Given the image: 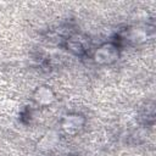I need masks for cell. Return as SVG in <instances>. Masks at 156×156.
Instances as JSON below:
<instances>
[{
  "label": "cell",
  "instance_id": "6da1fadb",
  "mask_svg": "<svg viewBox=\"0 0 156 156\" xmlns=\"http://www.w3.org/2000/svg\"><path fill=\"white\" fill-rule=\"evenodd\" d=\"M119 52L117 45L113 43H105L100 45L94 52V61L99 65H111L118 60Z\"/></svg>",
  "mask_w": 156,
  "mask_h": 156
},
{
  "label": "cell",
  "instance_id": "7a4b0ae2",
  "mask_svg": "<svg viewBox=\"0 0 156 156\" xmlns=\"http://www.w3.org/2000/svg\"><path fill=\"white\" fill-rule=\"evenodd\" d=\"M85 124V118L78 113L66 115L61 121V128L67 134H76L83 129Z\"/></svg>",
  "mask_w": 156,
  "mask_h": 156
},
{
  "label": "cell",
  "instance_id": "3957f363",
  "mask_svg": "<svg viewBox=\"0 0 156 156\" xmlns=\"http://www.w3.org/2000/svg\"><path fill=\"white\" fill-rule=\"evenodd\" d=\"M33 100L40 106H49L55 101V94L49 87L41 85L33 93Z\"/></svg>",
  "mask_w": 156,
  "mask_h": 156
},
{
  "label": "cell",
  "instance_id": "277c9868",
  "mask_svg": "<svg viewBox=\"0 0 156 156\" xmlns=\"http://www.w3.org/2000/svg\"><path fill=\"white\" fill-rule=\"evenodd\" d=\"M67 48L69 51L80 55L87 51L88 48V39L80 34H73L67 39Z\"/></svg>",
  "mask_w": 156,
  "mask_h": 156
},
{
  "label": "cell",
  "instance_id": "5b68a950",
  "mask_svg": "<svg viewBox=\"0 0 156 156\" xmlns=\"http://www.w3.org/2000/svg\"><path fill=\"white\" fill-rule=\"evenodd\" d=\"M146 38H147V34L144 30V28H130L129 30L126 32V37H124L126 40L134 44L143 43L146 40Z\"/></svg>",
  "mask_w": 156,
  "mask_h": 156
}]
</instances>
